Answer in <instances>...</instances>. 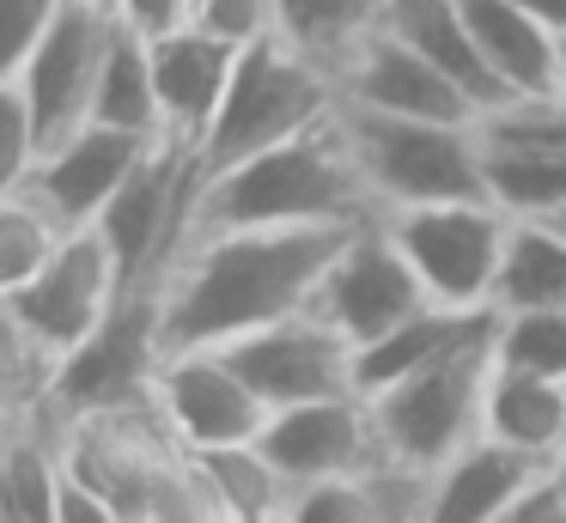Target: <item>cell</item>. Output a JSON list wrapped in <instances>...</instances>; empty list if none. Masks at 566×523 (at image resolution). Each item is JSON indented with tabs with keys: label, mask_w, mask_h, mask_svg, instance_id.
<instances>
[{
	"label": "cell",
	"mask_w": 566,
	"mask_h": 523,
	"mask_svg": "<svg viewBox=\"0 0 566 523\" xmlns=\"http://www.w3.org/2000/svg\"><path fill=\"white\" fill-rule=\"evenodd\" d=\"M354 226H226L196 231L165 268L159 328L171 347H226L317 299Z\"/></svg>",
	"instance_id": "6da1fadb"
},
{
	"label": "cell",
	"mask_w": 566,
	"mask_h": 523,
	"mask_svg": "<svg viewBox=\"0 0 566 523\" xmlns=\"http://www.w3.org/2000/svg\"><path fill=\"white\" fill-rule=\"evenodd\" d=\"M371 213H378V201L359 177L342 116H329L323 128L262 146L238 165L201 170L196 207H189V238L226 226H359Z\"/></svg>",
	"instance_id": "7a4b0ae2"
},
{
	"label": "cell",
	"mask_w": 566,
	"mask_h": 523,
	"mask_svg": "<svg viewBox=\"0 0 566 523\" xmlns=\"http://www.w3.org/2000/svg\"><path fill=\"white\" fill-rule=\"evenodd\" d=\"M335 109H342V73L269 31V36L238 49L232 85L220 97L213 128L201 134L196 165L201 170L238 165V158L262 153V146H281L293 134L323 128Z\"/></svg>",
	"instance_id": "3957f363"
},
{
	"label": "cell",
	"mask_w": 566,
	"mask_h": 523,
	"mask_svg": "<svg viewBox=\"0 0 566 523\" xmlns=\"http://www.w3.org/2000/svg\"><path fill=\"white\" fill-rule=\"evenodd\" d=\"M342 134L359 158L378 213L390 207H427V201H469L488 195V153H481V122H427V116H390L342 97Z\"/></svg>",
	"instance_id": "277c9868"
},
{
	"label": "cell",
	"mask_w": 566,
	"mask_h": 523,
	"mask_svg": "<svg viewBox=\"0 0 566 523\" xmlns=\"http://www.w3.org/2000/svg\"><path fill=\"white\" fill-rule=\"evenodd\" d=\"M512 219L493 195L469 201H427V207H390L384 226L402 243L408 268L420 274L432 304L451 311H493L500 299V268L512 243Z\"/></svg>",
	"instance_id": "5b68a950"
},
{
	"label": "cell",
	"mask_w": 566,
	"mask_h": 523,
	"mask_svg": "<svg viewBox=\"0 0 566 523\" xmlns=\"http://www.w3.org/2000/svg\"><path fill=\"white\" fill-rule=\"evenodd\" d=\"M500 316V311H493ZM493 377V328L475 341H463L457 353L420 365V372L396 377L384 389H359L371 401V420H378V438L390 457L420 462V469H439L444 457L469 444L481 432V396H488Z\"/></svg>",
	"instance_id": "8992f818"
},
{
	"label": "cell",
	"mask_w": 566,
	"mask_h": 523,
	"mask_svg": "<svg viewBox=\"0 0 566 523\" xmlns=\"http://www.w3.org/2000/svg\"><path fill=\"white\" fill-rule=\"evenodd\" d=\"M165 365V328H159V292L140 286L123 292L116 311L80 341L74 353H62L43 389V408L55 420H86V414H123L153 401Z\"/></svg>",
	"instance_id": "52a82bcc"
},
{
	"label": "cell",
	"mask_w": 566,
	"mask_h": 523,
	"mask_svg": "<svg viewBox=\"0 0 566 523\" xmlns=\"http://www.w3.org/2000/svg\"><path fill=\"white\" fill-rule=\"evenodd\" d=\"M196 177H201L196 153L177 146V140H159L135 165V177L111 195V207L92 219L98 238L111 243V255H116V268H123V286L128 292L159 286L165 268L177 262V250H184V238H189Z\"/></svg>",
	"instance_id": "ba28073f"
},
{
	"label": "cell",
	"mask_w": 566,
	"mask_h": 523,
	"mask_svg": "<svg viewBox=\"0 0 566 523\" xmlns=\"http://www.w3.org/2000/svg\"><path fill=\"white\" fill-rule=\"evenodd\" d=\"M226 353H232V365L250 377V389L269 401V414L293 408V401L359 389L354 384V353L359 347L317 311V304H305V311H293V316H274V323L226 341Z\"/></svg>",
	"instance_id": "9c48e42d"
},
{
	"label": "cell",
	"mask_w": 566,
	"mask_h": 523,
	"mask_svg": "<svg viewBox=\"0 0 566 523\" xmlns=\"http://www.w3.org/2000/svg\"><path fill=\"white\" fill-rule=\"evenodd\" d=\"M311 304H317L354 347H366V341L390 335L396 323H408V316L432 299H427V286H420V274L408 268L402 243L390 238L384 213H371L347 231V243L335 250V262H329V274H323V286Z\"/></svg>",
	"instance_id": "30bf717a"
},
{
	"label": "cell",
	"mask_w": 566,
	"mask_h": 523,
	"mask_svg": "<svg viewBox=\"0 0 566 523\" xmlns=\"http://www.w3.org/2000/svg\"><path fill=\"white\" fill-rule=\"evenodd\" d=\"M153 408L184 450L244 444L269 426V401L250 389L226 347H171L153 384Z\"/></svg>",
	"instance_id": "8fae6325"
},
{
	"label": "cell",
	"mask_w": 566,
	"mask_h": 523,
	"mask_svg": "<svg viewBox=\"0 0 566 523\" xmlns=\"http://www.w3.org/2000/svg\"><path fill=\"white\" fill-rule=\"evenodd\" d=\"M123 292L128 286H123V268H116L111 243L98 238V226H80V231H67L62 250L13 292V304L31 323L38 347L50 353V359H62V353H74L80 341L116 311Z\"/></svg>",
	"instance_id": "7c38bea8"
},
{
	"label": "cell",
	"mask_w": 566,
	"mask_h": 523,
	"mask_svg": "<svg viewBox=\"0 0 566 523\" xmlns=\"http://www.w3.org/2000/svg\"><path fill=\"white\" fill-rule=\"evenodd\" d=\"M274 457V469L293 487L311 481H335V474H366L384 457L378 420H371V401L359 389L347 396H317V401H293V408H274L269 426L256 438Z\"/></svg>",
	"instance_id": "4fadbf2b"
},
{
	"label": "cell",
	"mask_w": 566,
	"mask_h": 523,
	"mask_svg": "<svg viewBox=\"0 0 566 523\" xmlns=\"http://www.w3.org/2000/svg\"><path fill=\"white\" fill-rule=\"evenodd\" d=\"M104 43H111V12L98 0H67L55 12L50 36L38 43V55L19 73L31 116L43 128V146L74 134L80 122H92V92H98V67H104Z\"/></svg>",
	"instance_id": "5bb4252c"
},
{
	"label": "cell",
	"mask_w": 566,
	"mask_h": 523,
	"mask_svg": "<svg viewBox=\"0 0 566 523\" xmlns=\"http://www.w3.org/2000/svg\"><path fill=\"white\" fill-rule=\"evenodd\" d=\"M153 146L159 140L92 116V122H80L74 134H62V140L43 146L38 170H31V195H38L67 231H80L111 207V195L135 177V165L153 153Z\"/></svg>",
	"instance_id": "9a60e30c"
},
{
	"label": "cell",
	"mask_w": 566,
	"mask_h": 523,
	"mask_svg": "<svg viewBox=\"0 0 566 523\" xmlns=\"http://www.w3.org/2000/svg\"><path fill=\"white\" fill-rule=\"evenodd\" d=\"M147 49H153V85H159V109H165V140L196 153L201 134L220 116V97L232 85L244 43L208 31L201 19H177L165 31H153Z\"/></svg>",
	"instance_id": "2e32d148"
},
{
	"label": "cell",
	"mask_w": 566,
	"mask_h": 523,
	"mask_svg": "<svg viewBox=\"0 0 566 523\" xmlns=\"http://www.w3.org/2000/svg\"><path fill=\"white\" fill-rule=\"evenodd\" d=\"M342 97L366 109H390V116H427V122H481V104L432 67L415 43L396 31H371L354 55L342 61Z\"/></svg>",
	"instance_id": "e0dca14e"
},
{
	"label": "cell",
	"mask_w": 566,
	"mask_h": 523,
	"mask_svg": "<svg viewBox=\"0 0 566 523\" xmlns=\"http://www.w3.org/2000/svg\"><path fill=\"white\" fill-rule=\"evenodd\" d=\"M542 469H548V457H530L517 444L475 432L457 457L432 469V523H505L512 499Z\"/></svg>",
	"instance_id": "ac0fdd59"
},
{
	"label": "cell",
	"mask_w": 566,
	"mask_h": 523,
	"mask_svg": "<svg viewBox=\"0 0 566 523\" xmlns=\"http://www.w3.org/2000/svg\"><path fill=\"white\" fill-rule=\"evenodd\" d=\"M463 19L505 97L560 92V31L530 19L517 0H463Z\"/></svg>",
	"instance_id": "d6986e66"
},
{
	"label": "cell",
	"mask_w": 566,
	"mask_h": 523,
	"mask_svg": "<svg viewBox=\"0 0 566 523\" xmlns=\"http://www.w3.org/2000/svg\"><path fill=\"white\" fill-rule=\"evenodd\" d=\"M481 432L530 450V457L560 462L566 457V384L524 372V365H505L493 353V377H488V396H481Z\"/></svg>",
	"instance_id": "ffe728a7"
},
{
	"label": "cell",
	"mask_w": 566,
	"mask_h": 523,
	"mask_svg": "<svg viewBox=\"0 0 566 523\" xmlns=\"http://www.w3.org/2000/svg\"><path fill=\"white\" fill-rule=\"evenodd\" d=\"M384 31H396L402 43H415L432 67H444L481 109L505 104L493 67L481 61V43L463 19V0H384Z\"/></svg>",
	"instance_id": "44dd1931"
},
{
	"label": "cell",
	"mask_w": 566,
	"mask_h": 523,
	"mask_svg": "<svg viewBox=\"0 0 566 523\" xmlns=\"http://www.w3.org/2000/svg\"><path fill=\"white\" fill-rule=\"evenodd\" d=\"M493 328V311H451V304H420L408 323H396L390 335L366 341V347L354 353V384L366 389H384L396 384V377L420 372V365L444 359V353H457L463 341L488 335Z\"/></svg>",
	"instance_id": "7402d4cb"
},
{
	"label": "cell",
	"mask_w": 566,
	"mask_h": 523,
	"mask_svg": "<svg viewBox=\"0 0 566 523\" xmlns=\"http://www.w3.org/2000/svg\"><path fill=\"white\" fill-rule=\"evenodd\" d=\"M196 474L208 487L213 523H286L293 511V481L274 469V457L244 438V444H213V450H189Z\"/></svg>",
	"instance_id": "603a6c76"
},
{
	"label": "cell",
	"mask_w": 566,
	"mask_h": 523,
	"mask_svg": "<svg viewBox=\"0 0 566 523\" xmlns=\"http://www.w3.org/2000/svg\"><path fill=\"white\" fill-rule=\"evenodd\" d=\"M153 31L111 19V43H104V67H98V92H92V116L116 122L128 134L165 140V109H159V85H153Z\"/></svg>",
	"instance_id": "cb8c5ba5"
},
{
	"label": "cell",
	"mask_w": 566,
	"mask_h": 523,
	"mask_svg": "<svg viewBox=\"0 0 566 523\" xmlns=\"http://www.w3.org/2000/svg\"><path fill=\"white\" fill-rule=\"evenodd\" d=\"M542 304H566V226L512 219L493 311H542Z\"/></svg>",
	"instance_id": "d4e9b609"
},
{
	"label": "cell",
	"mask_w": 566,
	"mask_h": 523,
	"mask_svg": "<svg viewBox=\"0 0 566 523\" xmlns=\"http://www.w3.org/2000/svg\"><path fill=\"white\" fill-rule=\"evenodd\" d=\"M371 31H384V0H274V36L335 73Z\"/></svg>",
	"instance_id": "484cf974"
},
{
	"label": "cell",
	"mask_w": 566,
	"mask_h": 523,
	"mask_svg": "<svg viewBox=\"0 0 566 523\" xmlns=\"http://www.w3.org/2000/svg\"><path fill=\"white\" fill-rule=\"evenodd\" d=\"M488 195L517 219H554L566 207V153H542V146H512V140H488Z\"/></svg>",
	"instance_id": "4316f807"
},
{
	"label": "cell",
	"mask_w": 566,
	"mask_h": 523,
	"mask_svg": "<svg viewBox=\"0 0 566 523\" xmlns=\"http://www.w3.org/2000/svg\"><path fill=\"white\" fill-rule=\"evenodd\" d=\"M62 238H67V226L31 195V182L13 195H0V292L25 286V280L62 250Z\"/></svg>",
	"instance_id": "83f0119b"
},
{
	"label": "cell",
	"mask_w": 566,
	"mask_h": 523,
	"mask_svg": "<svg viewBox=\"0 0 566 523\" xmlns=\"http://www.w3.org/2000/svg\"><path fill=\"white\" fill-rule=\"evenodd\" d=\"M493 353L505 365L560 377L566 384V304H542V311H500L493 316Z\"/></svg>",
	"instance_id": "f1b7e54d"
},
{
	"label": "cell",
	"mask_w": 566,
	"mask_h": 523,
	"mask_svg": "<svg viewBox=\"0 0 566 523\" xmlns=\"http://www.w3.org/2000/svg\"><path fill=\"white\" fill-rule=\"evenodd\" d=\"M50 372H55V359L38 347V335H31V323L19 316L13 292H0V414L43 408Z\"/></svg>",
	"instance_id": "f546056e"
},
{
	"label": "cell",
	"mask_w": 566,
	"mask_h": 523,
	"mask_svg": "<svg viewBox=\"0 0 566 523\" xmlns=\"http://www.w3.org/2000/svg\"><path fill=\"white\" fill-rule=\"evenodd\" d=\"M38 158H43V128H38V116H31L19 80H0V195L25 189L31 170H38Z\"/></svg>",
	"instance_id": "4dcf8cb0"
},
{
	"label": "cell",
	"mask_w": 566,
	"mask_h": 523,
	"mask_svg": "<svg viewBox=\"0 0 566 523\" xmlns=\"http://www.w3.org/2000/svg\"><path fill=\"white\" fill-rule=\"evenodd\" d=\"M286 523H371V487L366 474H335V481L293 487Z\"/></svg>",
	"instance_id": "1f68e13d"
},
{
	"label": "cell",
	"mask_w": 566,
	"mask_h": 523,
	"mask_svg": "<svg viewBox=\"0 0 566 523\" xmlns=\"http://www.w3.org/2000/svg\"><path fill=\"white\" fill-rule=\"evenodd\" d=\"M67 0H0V80H19Z\"/></svg>",
	"instance_id": "d6a6232c"
},
{
	"label": "cell",
	"mask_w": 566,
	"mask_h": 523,
	"mask_svg": "<svg viewBox=\"0 0 566 523\" xmlns=\"http://www.w3.org/2000/svg\"><path fill=\"white\" fill-rule=\"evenodd\" d=\"M189 19H201L208 31L232 36V43H256L274 31V0H201Z\"/></svg>",
	"instance_id": "836d02e7"
},
{
	"label": "cell",
	"mask_w": 566,
	"mask_h": 523,
	"mask_svg": "<svg viewBox=\"0 0 566 523\" xmlns=\"http://www.w3.org/2000/svg\"><path fill=\"white\" fill-rule=\"evenodd\" d=\"M111 19H123V24H135V31H165V24H177V19H189L184 12V0H98Z\"/></svg>",
	"instance_id": "e575fe53"
},
{
	"label": "cell",
	"mask_w": 566,
	"mask_h": 523,
	"mask_svg": "<svg viewBox=\"0 0 566 523\" xmlns=\"http://www.w3.org/2000/svg\"><path fill=\"white\" fill-rule=\"evenodd\" d=\"M517 7H524L530 19H542L548 31H560V36H566V0H517Z\"/></svg>",
	"instance_id": "d590c367"
},
{
	"label": "cell",
	"mask_w": 566,
	"mask_h": 523,
	"mask_svg": "<svg viewBox=\"0 0 566 523\" xmlns=\"http://www.w3.org/2000/svg\"><path fill=\"white\" fill-rule=\"evenodd\" d=\"M560 92H566V36H560Z\"/></svg>",
	"instance_id": "8d00e7d4"
},
{
	"label": "cell",
	"mask_w": 566,
	"mask_h": 523,
	"mask_svg": "<svg viewBox=\"0 0 566 523\" xmlns=\"http://www.w3.org/2000/svg\"><path fill=\"white\" fill-rule=\"evenodd\" d=\"M196 7H201V0H184V12H196Z\"/></svg>",
	"instance_id": "74e56055"
},
{
	"label": "cell",
	"mask_w": 566,
	"mask_h": 523,
	"mask_svg": "<svg viewBox=\"0 0 566 523\" xmlns=\"http://www.w3.org/2000/svg\"><path fill=\"white\" fill-rule=\"evenodd\" d=\"M554 226H566V207H560V213H554Z\"/></svg>",
	"instance_id": "f35d334b"
},
{
	"label": "cell",
	"mask_w": 566,
	"mask_h": 523,
	"mask_svg": "<svg viewBox=\"0 0 566 523\" xmlns=\"http://www.w3.org/2000/svg\"><path fill=\"white\" fill-rule=\"evenodd\" d=\"M560 481H566V457H560Z\"/></svg>",
	"instance_id": "ab89813d"
}]
</instances>
